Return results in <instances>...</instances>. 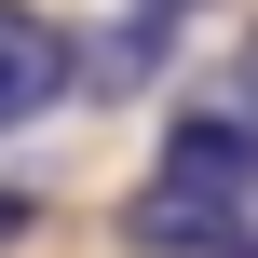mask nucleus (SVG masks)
Listing matches in <instances>:
<instances>
[{
	"mask_svg": "<svg viewBox=\"0 0 258 258\" xmlns=\"http://www.w3.org/2000/svg\"><path fill=\"white\" fill-rule=\"evenodd\" d=\"M136 258H258V122L245 109H177L150 190L122 204Z\"/></svg>",
	"mask_w": 258,
	"mask_h": 258,
	"instance_id": "f257e3e1",
	"label": "nucleus"
},
{
	"mask_svg": "<svg viewBox=\"0 0 258 258\" xmlns=\"http://www.w3.org/2000/svg\"><path fill=\"white\" fill-rule=\"evenodd\" d=\"M68 95V27L54 14H27V0H0V136L14 122H41Z\"/></svg>",
	"mask_w": 258,
	"mask_h": 258,
	"instance_id": "f03ea898",
	"label": "nucleus"
},
{
	"mask_svg": "<svg viewBox=\"0 0 258 258\" xmlns=\"http://www.w3.org/2000/svg\"><path fill=\"white\" fill-rule=\"evenodd\" d=\"M27 231H41V204H27V190H0V258L27 245Z\"/></svg>",
	"mask_w": 258,
	"mask_h": 258,
	"instance_id": "7ed1b4c3",
	"label": "nucleus"
},
{
	"mask_svg": "<svg viewBox=\"0 0 258 258\" xmlns=\"http://www.w3.org/2000/svg\"><path fill=\"white\" fill-rule=\"evenodd\" d=\"M245 122H258V41H245Z\"/></svg>",
	"mask_w": 258,
	"mask_h": 258,
	"instance_id": "20e7f679",
	"label": "nucleus"
}]
</instances>
